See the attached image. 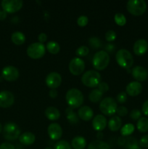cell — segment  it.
Listing matches in <instances>:
<instances>
[{"instance_id":"obj_41","label":"cell","mask_w":148,"mask_h":149,"mask_svg":"<svg viewBox=\"0 0 148 149\" xmlns=\"http://www.w3.org/2000/svg\"><path fill=\"white\" fill-rule=\"evenodd\" d=\"M116 112L118 113V116H125L128 113V109H126L125 106H119V107L117 108V111Z\"/></svg>"},{"instance_id":"obj_47","label":"cell","mask_w":148,"mask_h":149,"mask_svg":"<svg viewBox=\"0 0 148 149\" xmlns=\"http://www.w3.org/2000/svg\"><path fill=\"white\" fill-rule=\"evenodd\" d=\"M111 48H113V49H115V47H114V45H107V46H106V49H107V50H109V51H110V52H112V49H111Z\"/></svg>"},{"instance_id":"obj_44","label":"cell","mask_w":148,"mask_h":149,"mask_svg":"<svg viewBox=\"0 0 148 149\" xmlns=\"http://www.w3.org/2000/svg\"><path fill=\"white\" fill-rule=\"evenodd\" d=\"M142 112H143L144 114H145V116H148V100H146V101L143 103V105H142Z\"/></svg>"},{"instance_id":"obj_45","label":"cell","mask_w":148,"mask_h":149,"mask_svg":"<svg viewBox=\"0 0 148 149\" xmlns=\"http://www.w3.org/2000/svg\"><path fill=\"white\" fill-rule=\"evenodd\" d=\"M49 95L52 98H55L57 96V91L55 89H51V90L49 93Z\"/></svg>"},{"instance_id":"obj_26","label":"cell","mask_w":148,"mask_h":149,"mask_svg":"<svg viewBox=\"0 0 148 149\" xmlns=\"http://www.w3.org/2000/svg\"><path fill=\"white\" fill-rule=\"evenodd\" d=\"M138 130L141 132H146L148 131V119L146 117H141L138 120L136 125Z\"/></svg>"},{"instance_id":"obj_28","label":"cell","mask_w":148,"mask_h":149,"mask_svg":"<svg viewBox=\"0 0 148 149\" xmlns=\"http://www.w3.org/2000/svg\"><path fill=\"white\" fill-rule=\"evenodd\" d=\"M46 49L50 53L57 54L60 50V47L57 42L55 41H49L46 44Z\"/></svg>"},{"instance_id":"obj_12","label":"cell","mask_w":148,"mask_h":149,"mask_svg":"<svg viewBox=\"0 0 148 149\" xmlns=\"http://www.w3.org/2000/svg\"><path fill=\"white\" fill-rule=\"evenodd\" d=\"M46 84L49 88L56 89L59 87L62 82V77L57 72H51L46 76Z\"/></svg>"},{"instance_id":"obj_17","label":"cell","mask_w":148,"mask_h":149,"mask_svg":"<svg viewBox=\"0 0 148 149\" xmlns=\"http://www.w3.org/2000/svg\"><path fill=\"white\" fill-rule=\"evenodd\" d=\"M126 90L130 96L139 95L142 90V85L139 81H131L126 86Z\"/></svg>"},{"instance_id":"obj_38","label":"cell","mask_w":148,"mask_h":149,"mask_svg":"<svg viewBox=\"0 0 148 149\" xmlns=\"http://www.w3.org/2000/svg\"><path fill=\"white\" fill-rule=\"evenodd\" d=\"M117 100L120 103H124L127 100V95L125 92H120L117 95Z\"/></svg>"},{"instance_id":"obj_5","label":"cell","mask_w":148,"mask_h":149,"mask_svg":"<svg viewBox=\"0 0 148 149\" xmlns=\"http://www.w3.org/2000/svg\"><path fill=\"white\" fill-rule=\"evenodd\" d=\"M127 10L133 15H142L147 10V4L144 0H129L126 4Z\"/></svg>"},{"instance_id":"obj_7","label":"cell","mask_w":148,"mask_h":149,"mask_svg":"<svg viewBox=\"0 0 148 149\" xmlns=\"http://www.w3.org/2000/svg\"><path fill=\"white\" fill-rule=\"evenodd\" d=\"M117 103L114 98L107 97L102 100L100 104V109L102 113L107 116H112L117 111Z\"/></svg>"},{"instance_id":"obj_25","label":"cell","mask_w":148,"mask_h":149,"mask_svg":"<svg viewBox=\"0 0 148 149\" xmlns=\"http://www.w3.org/2000/svg\"><path fill=\"white\" fill-rule=\"evenodd\" d=\"M11 39L14 44L17 45H23L26 41V36L20 31H15L12 34Z\"/></svg>"},{"instance_id":"obj_35","label":"cell","mask_w":148,"mask_h":149,"mask_svg":"<svg viewBox=\"0 0 148 149\" xmlns=\"http://www.w3.org/2000/svg\"><path fill=\"white\" fill-rule=\"evenodd\" d=\"M89 44L93 47L99 48L101 46V41L99 38L91 37L89 39Z\"/></svg>"},{"instance_id":"obj_20","label":"cell","mask_w":148,"mask_h":149,"mask_svg":"<svg viewBox=\"0 0 148 149\" xmlns=\"http://www.w3.org/2000/svg\"><path fill=\"white\" fill-rule=\"evenodd\" d=\"M35 140H36V137L30 132H23L19 137L20 142L25 146L32 145L35 142Z\"/></svg>"},{"instance_id":"obj_29","label":"cell","mask_w":148,"mask_h":149,"mask_svg":"<svg viewBox=\"0 0 148 149\" xmlns=\"http://www.w3.org/2000/svg\"><path fill=\"white\" fill-rule=\"evenodd\" d=\"M65 113H66L67 119H68V120L71 123L75 124L78 122V117L77 116L76 113L73 111L72 108H67L66 111H65Z\"/></svg>"},{"instance_id":"obj_13","label":"cell","mask_w":148,"mask_h":149,"mask_svg":"<svg viewBox=\"0 0 148 149\" xmlns=\"http://www.w3.org/2000/svg\"><path fill=\"white\" fill-rule=\"evenodd\" d=\"M15 102V96L11 92L4 91L0 92V107L9 108L12 106Z\"/></svg>"},{"instance_id":"obj_31","label":"cell","mask_w":148,"mask_h":149,"mask_svg":"<svg viewBox=\"0 0 148 149\" xmlns=\"http://www.w3.org/2000/svg\"><path fill=\"white\" fill-rule=\"evenodd\" d=\"M114 20L115 21V23H117L118 26H124L125 24L126 23V18L125 17V15L122 13H118L115 15L114 17Z\"/></svg>"},{"instance_id":"obj_34","label":"cell","mask_w":148,"mask_h":149,"mask_svg":"<svg viewBox=\"0 0 148 149\" xmlns=\"http://www.w3.org/2000/svg\"><path fill=\"white\" fill-rule=\"evenodd\" d=\"M116 33L113 30H109L105 33V39L108 42H113L115 39Z\"/></svg>"},{"instance_id":"obj_43","label":"cell","mask_w":148,"mask_h":149,"mask_svg":"<svg viewBox=\"0 0 148 149\" xmlns=\"http://www.w3.org/2000/svg\"><path fill=\"white\" fill-rule=\"evenodd\" d=\"M38 39H39V42L41 44H43L44 42H45L47 39V36L45 33H39V35L38 36Z\"/></svg>"},{"instance_id":"obj_1","label":"cell","mask_w":148,"mask_h":149,"mask_svg":"<svg viewBox=\"0 0 148 149\" xmlns=\"http://www.w3.org/2000/svg\"><path fill=\"white\" fill-rule=\"evenodd\" d=\"M65 99L69 107L72 109L80 107L83 104L84 100L83 93L76 88L70 89L67 92Z\"/></svg>"},{"instance_id":"obj_2","label":"cell","mask_w":148,"mask_h":149,"mask_svg":"<svg viewBox=\"0 0 148 149\" xmlns=\"http://www.w3.org/2000/svg\"><path fill=\"white\" fill-rule=\"evenodd\" d=\"M110 56L106 51L100 50L94 54L92 59L93 66L95 69L102 71L108 65Z\"/></svg>"},{"instance_id":"obj_30","label":"cell","mask_w":148,"mask_h":149,"mask_svg":"<svg viewBox=\"0 0 148 149\" xmlns=\"http://www.w3.org/2000/svg\"><path fill=\"white\" fill-rule=\"evenodd\" d=\"M134 131V126L132 124H126L120 130V134L123 136H127L131 135Z\"/></svg>"},{"instance_id":"obj_24","label":"cell","mask_w":148,"mask_h":149,"mask_svg":"<svg viewBox=\"0 0 148 149\" xmlns=\"http://www.w3.org/2000/svg\"><path fill=\"white\" fill-rule=\"evenodd\" d=\"M87 149H110V146L107 143L97 140L90 143Z\"/></svg>"},{"instance_id":"obj_9","label":"cell","mask_w":148,"mask_h":149,"mask_svg":"<svg viewBox=\"0 0 148 149\" xmlns=\"http://www.w3.org/2000/svg\"><path fill=\"white\" fill-rule=\"evenodd\" d=\"M23 4L21 0H3L1 7L6 13H13L20 10L23 7Z\"/></svg>"},{"instance_id":"obj_4","label":"cell","mask_w":148,"mask_h":149,"mask_svg":"<svg viewBox=\"0 0 148 149\" xmlns=\"http://www.w3.org/2000/svg\"><path fill=\"white\" fill-rule=\"evenodd\" d=\"M116 61L122 68H129L133 63V58L131 53L126 49H119L116 52Z\"/></svg>"},{"instance_id":"obj_6","label":"cell","mask_w":148,"mask_h":149,"mask_svg":"<svg viewBox=\"0 0 148 149\" xmlns=\"http://www.w3.org/2000/svg\"><path fill=\"white\" fill-rule=\"evenodd\" d=\"M3 135L7 141H14L20 135V129L14 122H8L3 127Z\"/></svg>"},{"instance_id":"obj_10","label":"cell","mask_w":148,"mask_h":149,"mask_svg":"<svg viewBox=\"0 0 148 149\" xmlns=\"http://www.w3.org/2000/svg\"><path fill=\"white\" fill-rule=\"evenodd\" d=\"M85 69V63L81 58H74L69 63V70L75 76L80 75Z\"/></svg>"},{"instance_id":"obj_19","label":"cell","mask_w":148,"mask_h":149,"mask_svg":"<svg viewBox=\"0 0 148 149\" xmlns=\"http://www.w3.org/2000/svg\"><path fill=\"white\" fill-rule=\"evenodd\" d=\"M78 117L84 121H89L91 120L94 116V112L93 110L90 107L87 106H81L78 111Z\"/></svg>"},{"instance_id":"obj_42","label":"cell","mask_w":148,"mask_h":149,"mask_svg":"<svg viewBox=\"0 0 148 149\" xmlns=\"http://www.w3.org/2000/svg\"><path fill=\"white\" fill-rule=\"evenodd\" d=\"M0 149H15L14 146L10 143H3L0 145Z\"/></svg>"},{"instance_id":"obj_8","label":"cell","mask_w":148,"mask_h":149,"mask_svg":"<svg viewBox=\"0 0 148 149\" xmlns=\"http://www.w3.org/2000/svg\"><path fill=\"white\" fill-rule=\"evenodd\" d=\"M45 46L40 42H35L28 46L27 49V55L33 59H39L45 54Z\"/></svg>"},{"instance_id":"obj_46","label":"cell","mask_w":148,"mask_h":149,"mask_svg":"<svg viewBox=\"0 0 148 149\" xmlns=\"http://www.w3.org/2000/svg\"><path fill=\"white\" fill-rule=\"evenodd\" d=\"M7 16V13L5 11H0V20H3Z\"/></svg>"},{"instance_id":"obj_18","label":"cell","mask_w":148,"mask_h":149,"mask_svg":"<svg viewBox=\"0 0 148 149\" xmlns=\"http://www.w3.org/2000/svg\"><path fill=\"white\" fill-rule=\"evenodd\" d=\"M107 125V119L103 115L97 114L92 120V127L95 130L102 131Z\"/></svg>"},{"instance_id":"obj_39","label":"cell","mask_w":148,"mask_h":149,"mask_svg":"<svg viewBox=\"0 0 148 149\" xmlns=\"http://www.w3.org/2000/svg\"><path fill=\"white\" fill-rule=\"evenodd\" d=\"M139 146L143 148H148V135H145L141 138L139 143Z\"/></svg>"},{"instance_id":"obj_36","label":"cell","mask_w":148,"mask_h":149,"mask_svg":"<svg viewBox=\"0 0 148 149\" xmlns=\"http://www.w3.org/2000/svg\"><path fill=\"white\" fill-rule=\"evenodd\" d=\"M89 22V19L87 16L86 15H81L78 17V20H77V23L79 26H86L87 23Z\"/></svg>"},{"instance_id":"obj_22","label":"cell","mask_w":148,"mask_h":149,"mask_svg":"<svg viewBox=\"0 0 148 149\" xmlns=\"http://www.w3.org/2000/svg\"><path fill=\"white\" fill-rule=\"evenodd\" d=\"M122 125V120L119 116H112L108 122V127L111 131H118L120 130Z\"/></svg>"},{"instance_id":"obj_27","label":"cell","mask_w":148,"mask_h":149,"mask_svg":"<svg viewBox=\"0 0 148 149\" xmlns=\"http://www.w3.org/2000/svg\"><path fill=\"white\" fill-rule=\"evenodd\" d=\"M102 95L103 93L100 92L98 89H94L89 93V97L90 101L93 103H97L102 98Z\"/></svg>"},{"instance_id":"obj_33","label":"cell","mask_w":148,"mask_h":149,"mask_svg":"<svg viewBox=\"0 0 148 149\" xmlns=\"http://www.w3.org/2000/svg\"><path fill=\"white\" fill-rule=\"evenodd\" d=\"M89 52V49L87 47L84 46V45L79 47L76 49V51H75L76 55L81 57L86 56V55H88Z\"/></svg>"},{"instance_id":"obj_37","label":"cell","mask_w":148,"mask_h":149,"mask_svg":"<svg viewBox=\"0 0 148 149\" xmlns=\"http://www.w3.org/2000/svg\"><path fill=\"white\" fill-rule=\"evenodd\" d=\"M142 116V113L138 109H133L131 111L130 113V117L133 120H137V119H139Z\"/></svg>"},{"instance_id":"obj_3","label":"cell","mask_w":148,"mask_h":149,"mask_svg":"<svg viewBox=\"0 0 148 149\" xmlns=\"http://www.w3.org/2000/svg\"><path fill=\"white\" fill-rule=\"evenodd\" d=\"M81 81L88 87H95L101 82L100 74L94 70H89L83 74Z\"/></svg>"},{"instance_id":"obj_32","label":"cell","mask_w":148,"mask_h":149,"mask_svg":"<svg viewBox=\"0 0 148 149\" xmlns=\"http://www.w3.org/2000/svg\"><path fill=\"white\" fill-rule=\"evenodd\" d=\"M54 149H72L69 143L65 141H59L55 144Z\"/></svg>"},{"instance_id":"obj_23","label":"cell","mask_w":148,"mask_h":149,"mask_svg":"<svg viewBox=\"0 0 148 149\" xmlns=\"http://www.w3.org/2000/svg\"><path fill=\"white\" fill-rule=\"evenodd\" d=\"M71 146L73 149H84L86 146V141L83 137L77 136L72 140Z\"/></svg>"},{"instance_id":"obj_15","label":"cell","mask_w":148,"mask_h":149,"mask_svg":"<svg viewBox=\"0 0 148 149\" xmlns=\"http://www.w3.org/2000/svg\"><path fill=\"white\" fill-rule=\"evenodd\" d=\"M133 52L137 55H142L147 51L148 42L146 39H140L136 41L133 45Z\"/></svg>"},{"instance_id":"obj_16","label":"cell","mask_w":148,"mask_h":149,"mask_svg":"<svg viewBox=\"0 0 148 149\" xmlns=\"http://www.w3.org/2000/svg\"><path fill=\"white\" fill-rule=\"evenodd\" d=\"M131 73L133 78L139 81H143L147 78V71L146 70V68L142 66H139V65L135 66L132 69Z\"/></svg>"},{"instance_id":"obj_11","label":"cell","mask_w":148,"mask_h":149,"mask_svg":"<svg viewBox=\"0 0 148 149\" xmlns=\"http://www.w3.org/2000/svg\"><path fill=\"white\" fill-rule=\"evenodd\" d=\"M2 77L5 80L9 81H15L19 77V71L17 68L12 65L4 67L1 71Z\"/></svg>"},{"instance_id":"obj_14","label":"cell","mask_w":148,"mask_h":149,"mask_svg":"<svg viewBox=\"0 0 148 149\" xmlns=\"http://www.w3.org/2000/svg\"><path fill=\"white\" fill-rule=\"evenodd\" d=\"M48 135L53 141L60 139L62 135V130L60 125L57 123H52L48 127Z\"/></svg>"},{"instance_id":"obj_48","label":"cell","mask_w":148,"mask_h":149,"mask_svg":"<svg viewBox=\"0 0 148 149\" xmlns=\"http://www.w3.org/2000/svg\"><path fill=\"white\" fill-rule=\"evenodd\" d=\"M2 130H3L2 126H1V123H0V133H1V131H2Z\"/></svg>"},{"instance_id":"obj_49","label":"cell","mask_w":148,"mask_h":149,"mask_svg":"<svg viewBox=\"0 0 148 149\" xmlns=\"http://www.w3.org/2000/svg\"><path fill=\"white\" fill-rule=\"evenodd\" d=\"M44 149H54L53 148H52V147H46V148H44Z\"/></svg>"},{"instance_id":"obj_21","label":"cell","mask_w":148,"mask_h":149,"mask_svg":"<svg viewBox=\"0 0 148 149\" xmlns=\"http://www.w3.org/2000/svg\"><path fill=\"white\" fill-rule=\"evenodd\" d=\"M45 116L48 119L52 121H55L57 119H58L60 116V113H59V111L58 110L57 108L52 107H48L47 109L45 110Z\"/></svg>"},{"instance_id":"obj_40","label":"cell","mask_w":148,"mask_h":149,"mask_svg":"<svg viewBox=\"0 0 148 149\" xmlns=\"http://www.w3.org/2000/svg\"><path fill=\"white\" fill-rule=\"evenodd\" d=\"M98 90H100V92H102V93H106V92L108 91L109 90L108 84L106 82H104V81H101V82L98 84Z\"/></svg>"}]
</instances>
